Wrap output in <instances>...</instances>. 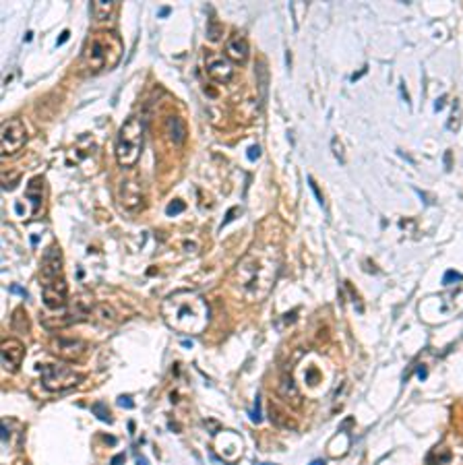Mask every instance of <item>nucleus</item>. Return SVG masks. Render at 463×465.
Wrapping results in <instances>:
<instances>
[{
	"mask_svg": "<svg viewBox=\"0 0 463 465\" xmlns=\"http://www.w3.org/2000/svg\"><path fill=\"white\" fill-rule=\"evenodd\" d=\"M39 374H42V385L44 389L58 393V391H66L77 387L83 380V374L77 372L73 366L68 364H61V362H52V364H42L39 366Z\"/></svg>",
	"mask_w": 463,
	"mask_h": 465,
	"instance_id": "39448f33",
	"label": "nucleus"
},
{
	"mask_svg": "<svg viewBox=\"0 0 463 465\" xmlns=\"http://www.w3.org/2000/svg\"><path fill=\"white\" fill-rule=\"evenodd\" d=\"M418 376H420V378L424 380V378H426V371H424V368H420V371H418Z\"/></svg>",
	"mask_w": 463,
	"mask_h": 465,
	"instance_id": "2f4dec72",
	"label": "nucleus"
},
{
	"mask_svg": "<svg viewBox=\"0 0 463 465\" xmlns=\"http://www.w3.org/2000/svg\"><path fill=\"white\" fill-rule=\"evenodd\" d=\"M166 15H170V8H166V6L159 8V17H166Z\"/></svg>",
	"mask_w": 463,
	"mask_h": 465,
	"instance_id": "7c9ffc66",
	"label": "nucleus"
},
{
	"mask_svg": "<svg viewBox=\"0 0 463 465\" xmlns=\"http://www.w3.org/2000/svg\"><path fill=\"white\" fill-rule=\"evenodd\" d=\"M11 292H13V294H21L23 298L27 296V292H25L23 287H17V285H11Z\"/></svg>",
	"mask_w": 463,
	"mask_h": 465,
	"instance_id": "c85d7f7f",
	"label": "nucleus"
},
{
	"mask_svg": "<svg viewBox=\"0 0 463 465\" xmlns=\"http://www.w3.org/2000/svg\"><path fill=\"white\" fill-rule=\"evenodd\" d=\"M27 141V130L19 118H11L2 124V155H15L23 149Z\"/></svg>",
	"mask_w": 463,
	"mask_h": 465,
	"instance_id": "423d86ee",
	"label": "nucleus"
},
{
	"mask_svg": "<svg viewBox=\"0 0 463 465\" xmlns=\"http://www.w3.org/2000/svg\"><path fill=\"white\" fill-rule=\"evenodd\" d=\"M281 256L276 247H252L234 269V283L250 302H261L269 296L279 273Z\"/></svg>",
	"mask_w": 463,
	"mask_h": 465,
	"instance_id": "f257e3e1",
	"label": "nucleus"
},
{
	"mask_svg": "<svg viewBox=\"0 0 463 465\" xmlns=\"http://www.w3.org/2000/svg\"><path fill=\"white\" fill-rule=\"evenodd\" d=\"M459 124H462V104L455 99L453 101V112H451V118H449V130H453V132H457L459 130Z\"/></svg>",
	"mask_w": 463,
	"mask_h": 465,
	"instance_id": "a211bd4d",
	"label": "nucleus"
},
{
	"mask_svg": "<svg viewBox=\"0 0 463 465\" xmlns=\"http://www.w3.org/2000/svg\"><path fill=\"white\" fill-rule=\"evenodd\" d=\"M68 37H70V31L68 30H64L61 33V37H58V46H62V44H64V42H66V39H68Z\"/></svg>",
	"mask_w": 463,
	"mask_h": 465,
	"instance_id": "cd10ccee",
	"label": "nucleus"
},
{
	"mask_svg": "<svg viewBox=\"0 0 463 465\" xmlns=\"http://www.w3.org/2000/svg\"><path fill=\"white\" fill-rule=\"evenodd\" d=\"M93 414H95V416H97L99 420L108 422V424L112 422V418H110V411H108V407H106L104 403H95V405H93Z\"/></svg>",
	"mask_w": 463,
	"mask_h": 465,
	"instance_id": "412c9836",
	"label": "nucleus"
},
{
	"mask_svg": "<svg viewBox=\"0 0 463 465\" xmlns=\"http://www.w3.org/2000/svg\"><path fill=\"white\" fill-rule=\"evenodd\" d=\"M185 211V203L183 201H172L170 205H168V209H166V213H168V217H176L178 213H183Z\"/></svg>",
	"mask_w": 463,
	"mask_h": 465,
	"instance_id": "4be33fe9",
	"label": "nucleus"
},
{
	"mask_svg": "<svg viewBox=\"0 0 463 465\" xmlns=\"http://www.w3.org/2000/svg\"><path fill=\"white\" fill-rule=\"evenodd\" d=\"M50 352L56 354L62 360L75 362L85 356L87 345H85V341L75 340V337H54L50 341Z\"/></svg>",
	"mask_w": 463,
	"mask_h": 465,
	"instance_id": "0eeeda50",
	"label": "nucleus"
},
{
	"mask_svg": "<svg viewBox=\"0 0 463 465\" xmlns=\"http://www.w3.org/2000/svg\"><path fill=\"white\" fill-rule=\"evenodd\" d=\"M118 403H121L123 407H126V409L135 407V402H130V397H128V395H121V397H118Z\"/></svg>",
	"mask_w": 463,
	"mask_h": 465,
	"instance_id": "a878e982",
	"label": "nucleus"
},
{
	"mask_svg": "<svg viewBox=\"0 0 463 465\" xmlns=\"http://www.w3.org/2000/svg\"><path fill=\"white\" fill-rule=\"evenodd\" d=\"M2 366L6 371L15 372L25 360V345L19 340H4L2 341Z\"/></svg>",
	"mask_w": 463,
	"mask_h": 465,
	"instance_id": "9d476101",
	"label": "nucleus"
},
{
	"mask_svg": "<svg viewBox=\"0 0 463 465\" xmlns=\"http://www.w3.org/2000/svg\"><path fill=\"white\" fill-rule=\"evenodd\" d=\"M310 465H327V461H325V459H316V461H312Z\"/></svg>",
	"mask_w": 463,
	"mask_h": 465,
	"instance_id": "473e14b6",
	"label": "nucleus"
},
{
	"mask_svg": "<svg viewBox=\"0 0 463 465\" xmlns=\"http://www.w3.org/2000/svg\"><path fill=\"white\" fill-rule=\"evenodd\" d=\"M143 139H145L143 120L139 116L126 118L116 139V159L123 168H130L139 161L143 151Z\"/></svg>",
	"mask_w": 463,
	"mask_h": 465,
	"instance_id": "20e7f679",
	"label": "nucleus"
},
{
	"mask_svg": "<svg viewBox=\"0 0 463 465\" xmlns=\"http://www.w3.org/2000/svg\"><path fill=\"white\" fill-rule=\"evenodd\" d=\"M13 329L19 331V333H27L30 331V321H27L23 309L15 310V314H13Z\"/></svg>",
	"mask_w": 463,
	"mask_h": 465,
	"instance_id": "f3484780",
	"label": "nucleus"
},
{
	"mask_svg": "<svg viewBox=\"0 0 463 465\" xmlns=\"http://www.w3.org/2000/svg\"><path fill=\"white\" fill-rule=\"evenodd\" d=\"M331 149H333V154L338 157V161H340V163H345V147H343L340 137H333V141H331Z\"/></svg>",
	"mask_w": 463,
	"mask_h": 465,
	"instance_id": "aec40b11",
	"label": "nucleus"
},
{
	"mask_svg": "<svg viewBox=\"0 0 463 465\" xmlns=\"http://www.w3.org/2000/svg\"><path fill=\"white\" fill-rule=\"evenodd\" d=\"M252 422H261L263 420V416H261V395H257V399H254V407H252Z\"/></svg>",
	"mask_w": 463,
	"mask_h": 465,
	"instance_id": "5701e85b",
	"label": "nucleus"
},
{
	"mask_svg": "<svg viewBox=\"0 0 463 465\" xmlns=\"http://www.w3.org/2000/svg\"><path fill=\"white\" fill-rule=\"evenodd\" d=\"M116 13V2L112 0H93L92 2V17L95 21H110L112 15Z\"/></svg>",
	"mask_w": 463,
	"mask_h": 465,
	"instance_id": "4468645a",
	"label": "nucleus"
},
{
	"mask_svg": "<svg viewBox=\"0 0 463 465\" xmlns=\"http://www.w3.org/2000/svg\"><path fill=\"white\" fill-rule=\"evenodd\" d=\"M121 199L128 209H139L143 203V188L137 180H124Z\"/></svg>",
	"mask_w": 463,
	"mask_h": 465,
	"instance_id": "ddd939ff",
	"label": "nucleus"
},
{
	"mask_svg": "<svg viewBox=\"0 0 463 465\" xmlns=\"http://www.w3.org/2000/svg\"><path fill=\"white\" fill-rule=\"evenodd\" d=\"M259 155H261V149H259V147H257V145H254V147H250V149H248V157H250V159H252V161H254V159H259Z\"/></svg>",
	"mask_w": 463,
	"mask_h": 465,
	"instance_id": "bb28decb",
	"label": "nucleus"
},
{
	"mask_svg": "<svg viewBox=\"0 0 463 465\" xmlns=\"http://www.w3.org/2000/svg\"><path fill=\"white\" fill-rule=\"evenodd\" d=\"M205 68H207V75L217 81V83H228L234 75V66L232 62L228 61V56L223 54H217V52H207L205 56Z\"/></svg>",
	"mask_w": 463,
	"mask_h": 465,
	"instance_id": "1a4fd4ad",
	"label": "nucleus"
},
{
	"mask_svg": "<svg viewBox=\"0 0 463 465\" xmlns=\"http://www.w3.org/2000/svg\"><path fill=\"white\" fill-rule=\"evenodd\" d=\"M309 185H310V188H312V192L316 194V201H319V203H321V205L325 207V199H323V192L319 190V186H316V182H314V178H309Z\"/></svg>",
	"mask_w": 463,
	"mask_h": 465,
	"instance_id": "b1692460",
	"label": "nucleus"
},
{
	"mask_svg": "<svg viewBox=\"0 0 463 465\" xmlns=\"http://www.w3.org/2000/svg\"><path fill=\"white\" fill-rule=\"evenodd\" d=\"M39 279L46 285L54 283L62 279V254L58 247H50L46 250L44 259H42V269H39Z\"/></svg>",
	"mask_w": 463,
	"mask_h": 465,
	"instance_id": "6e6552de",
	"label": "nucleus"
},
{
	"mask_svg": "<svg viewBox=\"0 0 463 465\" xmlns=\"http://www.w3.org/2000/svg\"><path fill=\"white\" fill-rule=\"evenodd\" d=\"M44 306L50 310H61L66 306L68 302V287H66V281L64 279H58L50 285L44 287Z\"/></svg>",
	"mask_w": 463,
	"mask_h": 465,
	"instance_id": "9b49d317",
	"label": "nucleus"
},
{
	"mask_svg": "<svg viewBox=\"0 0 463 465\" xmlns=\"http://www.w3.org/2000/svg\"><path fill=\"white\" fill-rule=\"evenodd\" d=\"M168 135H170V139L176 143V145H183L186 139V126L183 123V118H178V116H172V118H168Z\"/></svg>",
	"mask_w": 463,
	"mask_h": 465,
	"instance_id": "dca6fc26",
	"label": "nucleus"
},
{
	"mask_svg": "<svg viewBox=\"0 0 463 465\" xmlns=\"http://www.w3.org/2000/svg\"><path fill=\"white\" fill-rule=\"evenodd\" d=\"M161 316L170 329L185 335H199L205 331L211 310L201 294L192 290H180L163 300Z\"/></svg>",
	"mask_w": 463,
	"mask_h": 465,
	"instance_id": "f03ea898",
	"label": "nucleus"
},
{
	"mask_svg": "<svg viewBox=\"0 0 463 465\" xmlns=\"http://www.w3.org/2000/svg\"><path fill=\"white\" fill-rule=\"evenodd\" d=\"M250 54V46H248L247 37L245 35H232L226 44V56L230 62L242 64L248 61Z\"/></svg>",
	"mask_w": 463,
	"mask_h": 465,
	"instance_id": "f8f14e48",
	"label": "nucleus"
},
{
	"mask_svg": "<svg viewBox=\"0 0 463 465\" xmlns=\"http://www.w3.org/2000/svg\"><path fill=\"white\" fill-rule=\"evenodd\" d=\"M257 77H259V89H261V106L265 104V95H267V92H265V85H267V77L269 75H265V62L263 61H257Z\"/></svg>",
	"mask_w": 463,
	"mask_h": 465,
	"instance_id": "6ab92c4d",
	"label": "nucleus"
},
{
	"mask_svg": "<svg viewBox=\"0 0 463 465\" xmlns=\"http://www.w3.org/2000/svg\"><path fill=\"white\" fill-rule=\"evenodd\" d=\"M112 465H124V455H121V457H114V459H112Z\"/></svg>",
	"mask_w": 463,
	"mask_h": 465,
	"instance_id": "c756f323",
	"label": "nucleus"
},
{
	"mask_svg": "<svg viewBox=\"0 0 463 465\" xmlns=\"http://www.w3.org/2000/svg\"><path fill=\"white\" fill-rule=\"evenodd\" d=\"M462 273H455V271H447L445 273V278H443V281L449 285V283H453V281H462Z\"/></svg>",
	"mask_w": 463,
	"mask_h": 465,
	"instance_id": "393cba45",
	"label": "nucleus"
},
{
	"mask_svg": "<svg viewBox=\"0 0 463 465\" xmlns=\"http://www.w3.org/2000/svg\"><path fill=\"white\" fill-rule=\"evenodd\" d=\"M123 56V42L114 31H99L93 33L89 46L85 50V66L87 73L95 75L99 70L112 68Z\"/></svg>",
	"mask_w": 463,
	"mask_h": 465,
	"instance_id": "7ed1b4c3",
	"label": "nucleus"
},
{
	"mask_svg": "<svg viewBox=\"0 0 463 465\" xmlns=\"http://www.w3.org/2000/svg\"><path fill=\"white\" fill-rule=\"evenodd\" d=\"M279 393L283 395V399L285 402H290L292 405H298V403H302V397H300V393H298V389H296V383L285 374L283 378H281V385H279Z\"/></svg>",
	"mask_w": 463,
	"mask_h": 465,
	"instance_id": "2eb2a0df",
	"label": "nucleus"
}]
</instances>
